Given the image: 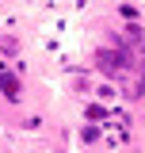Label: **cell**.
<instances>
[{
  "label": "cell",
  "instance_id": "cell-1",
  "mask_svg": "<svg viewBox=\"0 0 145 153\" xmlns=\"http://www.w3.org/2000/svg\"><path fill=\"white\" fill-rule=\"evenodd\" d=\"M0 88H4L8 100H16V96H19V84H16V76H12V73H0Z\"/></svg>",
  "mask_w": 145,
  "mask_h": 153
}]
</instances>
